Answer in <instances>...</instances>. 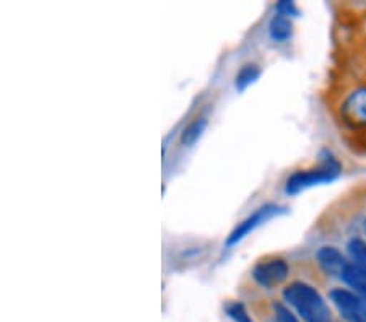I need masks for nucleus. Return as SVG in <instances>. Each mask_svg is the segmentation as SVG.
I'll list each match as a JSON object with an SVG mask.
<instances>
[{
    "mask_svg": "<svg viewBox=\"0 0 366 322\" xmlns=\"http://www.w3.org/2000/svg\"><path fill=\"white\" fill-rule=\"evenodd\" d=\"M332 109L348 132L366 134V80L345 86L335 98Z\"/></svg>",
    "mask_w": 366,
    "mask_h": 322,
    "instance_id": "f257e3e1",
    "label": "nucleus"
},
{
    "mask_svg": "<svg viewBox=\"0 0 366 322\" xmlns=\"http://www.w3.org/2000/svg\"><path fill=\"white\" fill-rule=\"evenodd\" d=\"M283 300L295 308L305 322H332L327 303L315 286L305 282H292L283 288Z\"/></svg>",
    "mask_w": 366,
    "mask_h": 322,
    "instance_id": "f03ea898",
    "label": "nucleus"
},
{
    "mask_svg": "<svg viewBox=\"0 0 366 322\" xmlns=\"http://www.w3.org/2000/svg\"><path fill=\"white\" fill-rule=\"evenodd\" d=\"M342 165L340 161L329 151H324L317 166L308 169H298L295 171L285 183V192L288 196H295L298 192L310 189L312 186L332 183L340 176Z\"/></svg>",
    "mask_w": 366,
    "mask_h": 322,
    "instance_id": "7ed1b4c3",
    "label": "nucleus"
},
{
    "mask_svg": "<svg viewBox=\"0 0 366 322\" xmlns=\"http://www.w3.org/2000/svg\"><path fill=\"white\" fill-rule=\"evenodd\" d=\"M329 300L347 322H366V300L353 290L332 288Z\"/></svg>",
    "mask_w": 366,
    "mask_h": 322,
    "instance_id": "20e7f679",
    "label": "nucleus"
},
{
    "mask_svg": "<svg viewBox=\"0 0 366 322\" xmlns=\"http://www.w3.org/2000/svg\"><path fill=\"white\" fill-rule=\"evenodd\" d=\"M290 275V266L283 257H265L252 268V278L262 288H275L282 285Z\"/></svg>",
    "mask_w": 366,
    "mask_h": 322,
    "instance_id": "39448f33",
    "label": "nucleus"
},
{
    "mask_svg": "<svg viewBox=\"0 0 366 322\" xmlns=\"http://www.w3.org/2000/svg\"><path fill=\"white\" fill-rule=\"evenodd\" d=\"M287 208L282 207L279 203H265L262 207H259L256 212H252L247 218H244L241 223L234 228V230L229 233V236L227 238V246L232 248V246L238 244L241 239H244L247 234L252 233L257 226H261L265 221L274 218L277 215L285 213Z\"/></svg>",
    "mask_w": 366,
    "mask_h": 322,
    "instance_id": "423d86ee",
    "label": "nucleus"
},
{
    "mask_svg": "<svg viewBox=\"0 0 366 322\" xmlns=\"http://www.w3.org/2000/svg\"><path fill=\"white\" fill-rule=\"evenodd\" d=\"M316 261L324 273L337 278H342L347 266L350 263V259L334 246H322V248L317 249Z\"/></svg>",
    "mask_w": 366,
    "mask_h": 322,
    "instance_id": "0eeeda50",
    "label": "nucleus"
},
{
    "mask_svg": "<svg viewBox=\"0 0 366 322\" xmlns=\"http://www.w3.org/2000/svg\"><path fill=\"white\" fill-rule=\"evenodd\" d=\"M269 34L277 43H285L293 36V21L288 16L277 14L269 23Z\"/></svg>",
    "mask_w": 366,
    "mask_h": 322,
    "instance_id": "6e6552de",
    "label": "nucleus"
},
{
    "mask_svg": "<svg viewBox=\"0 0 366 322\" xmlns=\"http://www.w3.org/2000/svg\"><path fill=\"white\" fill-rule=\"evenodd\" d=\"M348 259L355 266L360 272L366 277V241L363 238H352L347 243Z\"/></svg>",
    "mask_w": 366,
    "mask_h": 322,
    "instance_id": "1a4fd4ad",
    "label": "nucleus"
},
{
    "mask_svg": "<svg viewBox=\"0 0 366 322\" xmlns=\"http://www.w3.org/2000/svg\"><path fill=\"white\" fill-rule=\"evenodd\" d=\"M342 280H344L353 291L358 293L360 296L366 300V277L352 262L347 266L344 275H342Z\"/></svg>",
    "mask_w": 366,
    "mask_h": 322,
    "instance_id": "9d476101",
    "label": "nucleus"
},
{
    "mask_svg": "<svg viewBox=\"0 0 366 322\" xmlns=\"http://www.w3.org/2000/svg\"><path fill=\"white\" fill-rule=\"evenodd\" d=\"M207 127V119L205 117H197V119H194L191 124H189L184 131L181 132V144L186 145V146H191L197 142L202 136L204 131Z\"/></svg>",
    "mask_w": 366,
    "mask_h": 322,
    "instance_id": "9b49d317",
    "label": "nucleus"
},
{
    "mask_svg": "<svg viewBox=\"0 0 366 322\" xmlns=\"http://www.w3.org/2000/svg\"><path fill=\"white\" fill-rule=\"evenodd\" d=\"M259 77H261V69L256 64H246L236 75V88L239 91H244L247 86L252 85Z\"/></svg>",
    "mask_w": 366,
    "mask_h": 322,
    "instance_id": "f8f14e48",
    "label": "nucleus"
},
{
    "mask_svg": "<svg viewBox=\"0 0 366 322\" xmlns=\"http://www.w3.org/2000/svg\"><path fill=\"white\" fill-rule=\"evenodd\" d=\"M225 311L234 322H252L251 316L247 314L243 303L229 301L225 306Z\"/></svg>",
    "mask_w": 366,
    "mask_h": 322,
    "instance_id": "ddd939ff",
    "label": "nucleus"
},
{
    "mask_svg": "<svg viewBox=\"0 0 366 322\" xmlns=\"http://www.w3.org/2000/svg\"><path fill=\"white\" fill-rule=\"evenodd\" d=\"M274 311H275V321L277 322H300L290 309L287 308L285 303L275 301L274 303Z\"/></svg>",
    "mask_w": 366,
    "mask_h": 322,
    "instance_id": "4468645a",
    "label": "nucleus"
},
{
    "mask_svg": "<svg viewBox=\"0 0 366 322\" xmlns=\"http://www.w3.org/2000/svg\"><path fill=\"white\" fill-rule=\"evenodd\" d=\"M275 10H277V14L288 16V19H292V16H298V14H300L297 5H295L293 2H288V0H282V2L277 4Z\"/></svg>",
    "mask_w": 366,
    "mask_h": 322,
    "instance_id": "2eb2a0df",
    "label": "nucleus"
},
{
    "mask_svg": "<svg viewBox=\"0 0 366 322\" xmlns=\"http://www.w3.org/2000/svg\"><path fill=\"white\" fill-rule=\"evenodd\" d=\"M365 233H366V220H365Z\"/></svg>",
    "mask_w": 366,
    "mask_h": 322,
    "instance_id": "dca6fc26",
    "label": "nucleus"
}]
</instances>
